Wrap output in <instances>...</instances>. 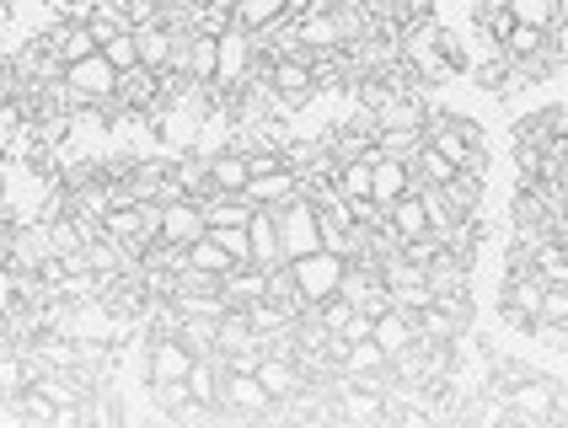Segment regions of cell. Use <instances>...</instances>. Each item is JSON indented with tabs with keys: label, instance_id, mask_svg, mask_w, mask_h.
<instances>
[{
	"label": "cell",
	"instance_id": "1",
	"mask_svg": "<svg viewBox=\"0 0 568 428\" xmlns=\"http://www.w3.org/2000/svg\"><path fill=\"white\" fill-rule=\"evenodd\" d=\"M541 295H547V278L537 268H505V284H499V316H505V327L526 333L537 322Z\"/></svg>",
	"mask_w": 568,
	"mask_h": 428
},
{
	"label": "cell",
	"instance_id": "2",
	"mask_svg": "<svg viewBox=\"0 0 568 428\" xmlns=\"http://www.w3.org/2000/svg\"><path fill=\"white\" fill-rule=\"evenodd\" d=\"M290 278H295L301 300H306V310H312V306H322L327 295H338L344 257H338V252H327V246H316V252H306V257H295V263H290Z\"/></svg>",
	"mask_w": 568,
	"mask_h": 428
},
{
	"label": "cell",
	"instance_id": "3",
	"mask_svg": "<svg viewBox=\"0 0 568 428\" xmlns=\"http://www.w3.org/2000/svg\"><path fill=\"white\" fill-rule=\"evenodd\" d=\"M280 220V242H284V263H295V257H306L322 246V225H316V198L312 193H295L290 204L274 210Z\"/></svg>",
	"mask_w": 568,
	"mask_h": 428
},
{
	"label": "cell",
	"instance_id": "4",
	"mask_svg": "<svg viewBox=\"0 0 568 428\" xmlns=\"http://www.w3.org/2000/svg\"><path fill=\"white\" fill-rule=\"evenodd\" d=\"M263 60L257 54V38L247 28H231L221 32V54H215V96H225V92H236L247 75H253V64Z\"/></svg>",
	"mask_w": 568,
	"mask_h": 428
},
{
	"label": "cell",
	"instance_id": "5",
	"mask_svg": "<svg viewBox=\"0 0 568 428\" xmlns=\"http://www.w3.org/2000/svg\"><path fill=\"white\" fill-rule=\"evenodd\" d=\"M558 380H547V375H526V380H515L505 386V401H509V418L515 424H552V412H558Z\"/></svg>",
	"mask_w": 568,
	"mask_h": 428
},
{
	"label": "cell",
	"instance_id": "6",
	"mask_svg": "<svg viewBox=\"0 0 568 428\" xmlns=\"http://www.w3.org/2000/svg\"><path fill=\"white\" fill-rule=\"evenodd\" d=\"M274 397L257 380V369H225L221 375V418H268Z\"/></svg>",
	"mask_w": 568,
	"mask_h": 428
},
{
	"label": "cell",
	"instance_id": "7",
	"mask_svg": "<svg viewBox=\"0 0 568 428\" xmlns=\"http://www.w3.org/2000/svg\"><path fill=\"white\" fill-rule=\"evenodd\" d=\"M49 257H54V246H49V225H43V220H11V274L38 278Z\"/></svg>",
	"mask_w": 568,
	"mask_h": 428
},
{
	"label": "cell",
	"instance_id": "8",
	"mask_svg": "<svg viewBox=\"0 0 568 428\" xmlns=\"http://www.w3.org/2000/svg\"><path fill=\"white\" fill-rule=\"evenodd\" d=\"M64 86L75 92V102H108V108H113V86H119V70L102 60V54H87V60L64 64Z\"/></svg>",
	"mask_w": 568,
	"mask_h": 428
},
{
	"label": "cell",
	"instance_id": "9",
	"mask_svg": "<svg viewBox=\"0 0 568 428\" xmlns=\"http://www.w3.org/2000/svg\"><path fill=\"white\" fill-rule=\"evenodd\" d=\"M295 193H306V183H301V172H295L290 161H284V166H268V172H253L247 187H242V198H247V204H263V210H280Z\"/></svg>",
	"mask_w": 568,
	"mask_h": 428
},
{
	"label": "cell",
	"instance_id": "10",
	"mask_svg": "<svg viewBox=\"0 0 568 428\" xmlns=\"http://www.w3.org/2000/svg\"><path fill=\"white\" fill-rule=\"evenodd\" d=\"M268 86H274V96H280L290 113L306 108V102L322 92L316 75H312V64H301V60H268Z\"/></svg>",
	"mask_w": 568,
	"mask_h": 428
},
{
	"label": "cell",
	"instance_id": "11",
	"mask_svg": "<svg viewBox=\"0 0 568 428\" xmlns=\"http://www.w3.org/2000/svg\"><path fill=\"white\" fill-rule=\"evenodd\" d=\"M257 380L268 386V397L274 401H295L301 391H306V380H312V375L301 369L295 354H263V359H257Z\"/></svg>",
	"mask_w": 568,
	"mask_h": 428
},
{
	"label": "cell",
	"instance_id": "12",
	"mask_svg": "<svg viewBox=\"0 0 568 428\" xmlns=\"http://www.w3.org/2000/svg\"><path fill=\"white\" fill-rule=\"evenodd\" d=\"M204 231H210V225H204L199 198H166V204H161V242L189 246V242H199Z\"/></svg>",
	"mask_w": 568,
	"mask_h": 428
},
{
	"label": "cell",
	"instance_id": "13",
	"mask_svg": "<svg viewBox=\"0 0 568 428\" xmlns=\"http://www.w3.org/2000/svg\"><path fill=\"white\" fill-rule=\"evenodd\" d=\"M49 49H54V60L60 64H75V60H87V54H97V38L87 22H70V17H60V22H49V28L38 32Z\"/></svg>",
	"mask_w": 568,
	"mask_h": 428
},
{
	"label": "cell",
	"instance_id": "14",
	"mask_svg": "<svg viewBox=\"0 0 568 428\" xmlns=\"http://www.w3.org/2000/svg\"><path fill=\"white\" fill-rule=\"evenodd\" d=\"M295 43L322 49V54L344 49V22H338V11H301V17H295Z\"/></svg>",
	"mask_w": 568,
	"mask_h": 428
},
{
	"label": "cell",
	"instance_id": "15",
	"mask_svg": "<svg viewBox=\"0 0 568 428\" xmlns=\"http://www.w3.org/2000/svg\"><path fill=\"white\" fill-rule=\"evenodd\" d=\"M253 177V161L242 145H225V151H210V193H242Z\"/></svg>",
	"mask_w": 568,
	"mask_h": 428
},
{
	"label": "cell",
	"instance_id": "16",
	"mask_svg": "<svg viewBox=\"0 0 568 428\" xmlns=\"http://www.w3.org/2000/svg\"><path fill=\"white\" fill-rule=\"evenodd\" d=\"M247 236H253V263L257 268H284V242H280V220H274V210L257 204L253 220H247Z\"/></svg>",
	"mask_w": 568,
	"mask_h": 428
},
{
	"label": "cell",
	"instance_id": "17",
	"mask_svg": "<svg viewBox=\"0 0 568 428\" xmlns=\"http://www.w3.org/2000/svg\"><path fill=\"white\" fill-rule=\"evenodd\" d=\"M408 187H413L408 161H397V155L371 151V198H376V204H392V198H403Z\"/></svg>",
	"mask_w": 568,
	"mask_h": 428
},
{
	"label": "cell",
	"instance_id": "18",
	"mask_svg": "<svg viewBox=\"0 0 568 428\" xmlns=\"http://www.w3.org/2000/svg\"><path fill=\"white\" fill-rule=\"evenodd\" d=\"M371 337L381 343V354H386V359H397V354H408L413 343H418V327H413V316H408V310L386 306V310L376 316V327H371Z\"/></svg>",
	"mask_w": 568,
	"mask_h": 428
},
{
	"label": "cell",
	"instance_id": "19",
	"mask_svg": "<svg viewBox=\"0 0 568 428\" xmlns=\"http://www.w3.org/2000/svg\"><path fill=\"white\" fill-rule=\"evenodd\" d=\"M221 295H225V306H253V300H263L268 295V274L257 268V263H236L231 274H221Z\"/></svg>",
	"mask_w": 568,
	"mask_h": 428
},
{
	"label": "cell",
	"instance_id": "20",
	"mask_svg": "<svg viewBox=\"0 0 568 428\" xmlns=\"http://www.w3.org/2000/svg\"><path fill=\"white\" fill-rule=\"evenodd\" d=\"M386 220H392V231L403 236V242H418V236H429V210H424V198L418 193H403V198H392L386 204Z\"/></svg>",
	"mask_w": 568,
	"mask_h": 428
},
{
	"label": "cell",
	"instance_id": "21",
	"mask_svg": "<svg viewBox=\"0 0 568 428\" xmlns=\"http://www.w3.org/2000/svg\"><path fill=\"white\" fill-rule=\"evenodd\" d=\"M199 210H204V225H210V231H221V225H247L257 204H247L242 193H204Z\"/></svg>",
	"mask_w": 568,
	"mask_h": 428
},
{
	"label": "cell",
	"instance_id": "22",
	"mask_svg": "<svg viewBox=\"0 0 568 428\" xmlns=\"http://www.w3.org/2000/svg\"><path fill=\"white\" fill-rule=\"evenodd\" d=\"M215 54H221V38H215V32H189L183 81H204V86H215Z\"/></svg>",
	"mask_w": 568,
	"mask_h": 428
},
{
	"label": "cell",
	"instance_id": "23",
	"mask_svg": "<svg viewBox=\"0 0 568 428\" xmlns=\"http://www.w3.org/2000/svg\"><path fill=\"white\" fill-rule=\"evenodd\" d=\"M134 54H140V64L145 70H166V60H172V28L166 22H151V28H134Z\"/></svg>",
	"mask_w": 568,
	"mask_h": 428
},
{
	"label": "cell",
	"instance_id": "24",
	"mask_svg": "<svg viewBox=\"0 0 568 428\" xmlns=\"http://www.w3.org/2000/svg\"><path fill=\"white\" fill-rule=\"evenodd\" d=\"M445 198H450V210L456 214H483V198H488L483 172H456V177L445 183Z\"/></svg>",
	"mask_w": 568,
	"mask_h": 428
},
{
	"label": "cell",
	"instance_id": "25",
	"mask_svg": "<svg viewBox=\"0 0 568 428\" xmlns=\"http://www.w3.org/2000/svg\"><path fill=\"white\" fill-rule=\"evenodd\" d=\"M183 263H189V268H204V274H231V268H236V263L225 257V246L215 242L210 231H204L199 242H189V246H183Z\"/></svg>",
	"mask_w": 568,
	"mask_h": 428
},
{
	"label": "cell",
	"instance_id": "26",
	"mask_svg": "<svg viewBox=\"0 0 568 428\" xmlns=\"http://www.w3.org/2000/svg\"><path fill=\"white\" fill-rule=\"evenodd\" d=\"M413 327H418V337H424V343H450L456 333H467V322H456V316H450V310H440L435 300L413 316Z\"/></svg>",
	"mask_w": 568,
	"mask_h": 428
},
{
	"label": "cell",
	"instance_id": "27",
	"mask_svg": "<svg viewBox=\"0 0 568 428\" xmlns=\"http://www.w3.org/2000/svg\"><path fill=\"white\" fill-rule=\"evenodd\" d=\"M284 11H290V0H236V11H231V22L247 32H263L268 22H280Z\"/></svg>",
	"mask_w": 568,
	"mask_h": 428
},
{
	"label": "cell",
	"instance_id": "28",
	"mask_svg": "<svg viewBox=\"0 0 568 428\" xmlns=\"http://www.w3.org/2000/svg\"><path fill=\"white\" fill-rule=\"evenodd\" d=\"M408 177H413V183H435V187H445L450 177H456V166H450V161H445V155L435 151V145H418V155L408 161Z\"/></svg>",
	"mask_w": 568,
	"mask_h": 428
},
{
	"label": "cell",
	"instance_id": "29",
	"mask_svg": "<svg viewBox=\"0 0 568 428\" xmlns=\"http://www.w3.org/2000/svg\"><path fill=\"white\" fill-rule=\"evenodd\" d=\"M215 322H221V316H183V310H178V327H172V333L183 337L193 354H215Z\"/></svg>",
	"mask_w": 568,
	"mask_h": 428
},
{
	"label": "cell",
	"instance_id": "30",
	"mask_svg": "<svg viewBox=\"0 0 568 428\" xmlns=\"http://www.w3.org/2000/svg\"><path fill=\"white\" fill-rule=\"evenodd\" d=\"M499 43H505L509 60H526V54H541V49H547V28H526V22H515Z\"/></svg>",
	"mask_w": 568,
	"mask_h": 428
},
{
	"label": "cell",
	"instance_id": "31",
	"mask_svg": "<svg viewBox=\"0 0 568 428\" xmlns=\"http://www.w3.org/2000/svg\"><path fill=\"white\" fill-rule=\"evenodd\" d=\"M418 145H424V129H386V134H376V151L397 155V161H413Z\"/></svg>",
	"mask_w": 568,
	"mask_h": 428
},
{
	"label": "cell",
	"instance_id": "32",
	"mask_svg": "<svg viewBox=\"0 0 568 428\" xmlns=\"http://www.w3.org/2000/svg\"><path fill=\"white\" fill-rule=\"evenodd\" d=\"M509 17L526 28H552L558 22V0H509Z\"/></svg>",
	"mask_w": 568,
	"mask_h": 428
},
{
	"label": "cell",
	"instance_id": "33",
	"mask_svg": "<svg viewBox=\"0 0 568 428\" xmlns=\"http://www.w3.org/2000/svg\"><path fill=\"white\" fill-rule=\"evenodd\" d=\"M210 236L225 246L231 263H253V236H247V225H221V231H210Z\"/></svg>",
	"mask_w": 568,
	"mask_h": 428
},
{
	"label": "cell",
	"instance_id": "34",
	"mask_svg": "<svg viewBox=\"0 0 568 428\" xmlns=\"http://www.w3.org/2000/svg\"><path fill=\"white\" fill-rule=\"evenodd\" d=\"M102 60L113 64V70H129V64H140V54H134V28H124V32H113L102 49H97Z\"/></svg>",
	"mask_w": 568,
	"mask_h": 428
},
{
	"label": "cell",
	"instance_id": "35",
	"mask_svg": "<svg viewBox=\"0 0 568 428\" xmlns=\"http://www.w3.org/2000/svg\"><path fill=\"white\" fill-rule=\"evenodd\" d=\"M537 322H568V284H547Z\"/></svg>",
	"mask_w": 568,
	"mask_h": 428
},
{
	"label": "cell",
	"instance_id": "36",
	"mask_svg": "<svg viewBox=\"0 0 568 428\" xmlns=\"http://www.w3.org/2000/svg\"><path fill=\"white\" fill-rule=\"evenodd\" d=\"M371 327H376V316L354 306V316H348L344 327H338V343H359V337H371Z\"/></svg>",
	"mask_w": 568,
	"mask_h": 428
},
{
	"label": "cell",
	"instance_id": "37",
	"mask_svg": "<svg viewBox=\"0 0 568 428\" xmlns=\"http://www.w3.org/2000/svg\"><path fill=\"white\" fill-rule=\"evenodd\" d=\"M547 54H552L558 70L568 64V22H552V28H547Z\"/></svg>",
	"mask_w": 568,
	"mask_h": 428
},
{
	"label": "cell",
	"instance_id": "38",
	"mask_svg": "<svg viewBox=\"0 0 568 428\" xmlns=\"http://www.w3.org/2000/svg\"><path fill=\"white\" fill-rule=\"evenodd\" d=\"M17 300H22V278L11 274V268H0V316L17 306Z\"/></svg>",
	"mask_w": 568,
	"mask_h": 428
},
{
	"label": "cell",
	"instance_id": "39",
	"mask_svg": "<svg viewBox=\"0 0 568 428\" xmlns=\"http://www.w3.org/2000/svg\"><path fill=\"white\" fill-rule=\"evenodd\" d=\"M558 22H568V0H558Z\"/></svg>",
	"mask_w": 568,
	"mask_h": 428
}]
</instances>
